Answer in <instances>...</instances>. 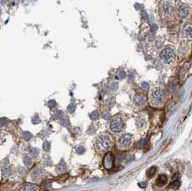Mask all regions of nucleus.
Returning a JSON list of instances; mask_svg holds the SVG:
<instances>
[{"mask_svg": "<svg viewBox=\"0 0 192 191\" xmlns=\"http://www.w3.org/2000/svg\"><path fill=\"white\" fill-rule=\"evenodd\" d=\"M83 152H84V148L82 147H78V149H77V152L79 154H81V153H83Z\"/></svg>", "mask_w": 192, "mask_h": 191, "instance_id": "23", "label": "nucleus"}, {"mask_svg": "<svg viewBox=\"0 0 192 191\" xmlns=\"http://www.w3.org/2000/svg\"><path fill=\"white\" fill-rule=\"evenodd\" d=\"M156 172V168H155V167H152V168H150L148 170V172H147V175H148V177H152L155 175Z\"/></svg>", "mask_w": 192, "mask_h": 191, "instance_id": "15", "label": "nucleus"}, {"mask_svg": "<svg viewBox=\"0 0 192 191\" xmlns=\"http://www.w3.org/2000/svg\"><path fill=\"white\" fill-rule=\"evenodd\" d=\"M164 93L160 88H155L150 93V104L152 106H158L164 102Z\"/></svg>", "mask_w": 192, "mask_h": 191, "instance_id": "2", "label": "nucleus"}, {"mask_svg": "<svg viewBox=\"0 0 192 191\" xmlns=\"http://www.w3.org/2000/svg\"><path fill=\"white\" fill-rule=\"evenodd\" d=\"M102 116H103V117L104 118V119H108V118L110 116L109 112H104V114H103Z\"/></svg>", "mask_w": 192, "mask_h": 191, "instance_id": "22", "label": "nucleus"}, {"mask_svg": "<svg viewBox=\"0 0 192 191\" xmlns=\"http://www.w3.org/2000/svg\"><path fill=\"white\" fill-rule=\"evenodd\" d=\"M136 124L139 130H142L146 126V122H145V120L143 118L140 117L136 120Z\"/></svg>", "mask_w": 192, "mask_h": 191, "instance_id": "13", "label": "nucleus"}, {"mask_svg": "<svg viewBox=\"0 0 192 191\" xmlns=\"http://www.w3.org/2000/svg\"><path fill=\"white\" fill-rule=\"evenodd\" d=\"M113 162H114V158H113L112 154L111 152H108L107 154H106L104 160H103L104 167L108 170L111 169L113 167Z\"/></svg>", "mask_w": 192, "mask_h": 191, "instance_id": "8", "label": "nucleus"}, {"mask_svg": "<svg viewBox=\"0 0 192 191\" xmlns=\"http://www.w3.org/2000/svg\"><path fill=\"white\" fill-rule=\"evenodd\" d=\"M75 108H76L75 105L72 104H70L68 106V110L70 112H73V111L75 110Z\"/></svg>", "mask_w": 192, "mask_h": 191, "instance_id": "20", "label": "nucleus"}, {"mask_svg": "<svg viewBox=\"0 0 192 191\" xmlns=\"http://www.w3.org/2000/svg\"><path fill=\"white\" fill-rule=\"evenodd\" d=\"M133 140V136L130 134H125L121 136L118 141L119 147L122 149H125L131 145Z\"/></svg>", "mask_w": 192, "mask_h": 191, "instance_id": "6", "label": "nucleus"}, {"mask_svg": "<svg viewBox=\"0 0 192 191\" xmlns=\"http://www.w3.org/2000/svg\"><path fill=\"white\" fill-rule=\"evenodd\" d=\"M112 139L108 134H102L97 138L96 141V148L99 152L108 151L112 147Z\"/></svg>", "mask_w": 192, "mask_h": 191, "instance_id": "1", "label": "nucleus"}, {"mask_svg": "<svg viewBox=\"0 0 192 191\" xmlns=\"http://www.w3.org/2000/svg\"><path fill=\"white\" fill-rule=\"evenodd\" d=\"M191 28H192L191 23L189 22V23H187L186 25H185L184 27H183V36H184L186 38L189 39V40L191 38V35H192Z\"/></svg>", "mask_w": 192, "mask_h": 191, "instance_id": "10", "label": "nucleus"}, {"mask_svg": "<svg viewBox=\"0 0 192 191\" xmlns=\"http://www.w3.org/2000/svg\"><path fill=\"white\" fill-rule=\"evenodd\" d=\"M178 15L182 19H185V18L188 17L190 15V9L189 7L186 5H183L180 6L177 11Z\"/></svg>", "mask_w": 192, "mask_h": 191, "instance_id": "7", "label": "nucleus"}, {"mask_svg": "<svg viewBox=\"0 0 192 191\" xmlns=\"http://www.w3.org/2000/svg\"><path fill=\"white\" fill-rule=\"evenodd\" d=\"M180 182H179V180H174L173 181L172 183L170 184V188H173V189H178V188L180 187Z\"/></svg>", "mask_w": 192, "mask_h": 191, "instance_id": "14", "label": "nucleus"}, {"mask_svg": "<svg viewBox=\"0 0 192 191\" xmlns=\"http://www.w3.org/2000/svg\"><path fill=\"white\" fill-rule=\"evenodd\" d=\"M117 88H118V83H114L111 84V90H112V91H116Z\"/></svg>", "mask_w": 192, "mask_h": 191, "instance_id": "18", "label": "nucleus"}, {"mask_svg": "<svg viewBox=\"0 0 192 191\" xmlns=\"http://www.w3.org/2000/svg\"><path fill=\"white\" fill-rule=\"evenodd\" d=\"M134 159H135V157H134V156H131L130 158L128 159V162H131L132 160H133Z\"/></svg>", "mask_w": 192, "mask_h": 191, "instance_id": "25", "label": "nucleus"}, {"mask_svg": "<svg viewBox=\"0 0 192 191\" xmlns=\"http://www.w3.org/2000/svg\"><path fill=\"white\" fill-rule=\"evenodd\" d=\"M20 191H38V188L32 184H26L22 187Z\"/></svg>", "mask_w": 192, "mask_h": 191, "instance_id": "12", "label": "nucleus"}, {"mask_svg": "<svg viewBox=\"0 0 192 191\" xmlns=\"http://www.w3.org/2000/svg\"><path fill=\"white\" fill-rule=\"evenodd\" d=\"M145 185H146V183H145V182H142V183L140 184V186L142 187V188H144V187H145Z\"/></svg>", "mask_w": 192, "mask_h": 191, "instance_id": "26", "label": "nucleus"}, {"mask_svg": "<svg viewBox=\"0 0 192 191\" xmlns=\"http://www.w3.org/2000/svg\"><path fill=\"white\" fill-rule=\"evenodd\" d=\"M134 103H135V106H138V107H142L145 106V103H146V99H145V96L142 94H137L135 96V99H134Z\"/></svg>", "mask_w": 192, "mask_h": 191, "instance_id": "9", "label": "nucleus"}, {"mask_svg": "<svg viewBox=\"0 0 192 191\" xmlns=\"http://www.w3.org/2000/svg\"><path fill=\"white\" fill-rule=\"evenodd\" d=\"M174 6L171 1L169 0H165L163 1L160 5V14L163 17H169L170 16L173 12Z\"/></svg>", "mask_w": 192, "mask_h": 191, "instance_id": "5", "label": "nucleus"}, {"mask_svg": "<svg viewBox=\"0 0 192 191\" xmlns=\"http://www.w3.org/2000/svg\"><path fill=\"white\" fill-rule=\"evenodd\" d=\"M148 144V140L145 139V140H142L138 144V147L140 149H142L145 147Z\"/></svg>", "mask_w": 192, "mask_h": 191, "instance_id": "16", "label": "nucleus"}, {"mask_svg": "<svg viewBox=\"0 0 192 191\" xmlns=\"http://www.w3.org/2000/svg\"><path fill=\"white\" fill-rule=\"evenodd\" d=\"M160 58L163 63L166 64H172L176 59V54L173 50L171 48H166L162 50L160 53Z\"/></svg>", "mask_w": 192, "mask_h": 191, "instance_id": "3", "label": "nucleus"}, {"mask_svg": "<svg viewBox=\"0 0 192 191\" xmlns=\"http://www.w3.org/2000/svg\"><path fill=\"white\" fill-rule=\"evenodd\" d=\"M125 158V154H119V155L117 157L116 160L117 161V162H122V161Z\"/></svg>", "mask_w": 192, "mask_h": 191, "instance_id": "17", "label": "nucleus"}, {"mask_svg": "<svg viewBox=\"0 0 192 191\" xmlns=\"http://www.w3.org/2000/svg\"><path fill=\"white\" fill-rule=\"evenodd\" d=\"M168 180V177L167 175H165V174H162L160 175L157 178V180H156V184H157L158 186H163L167 182Z\"/></svg>", "mask_w": 192, "mask_h": 191, "instance_id": "11", "label": "nucleus"}, {"mask_svg": "<svg viewBox=\"0 0 192 191\" xmlns=\"http://www.w3.org/2000/svg\"><path fill=\"white\" fill-rule=\"evenodd\" d=\"M120 77H121V78H125V73H120Z\"/></svg>", "mask_w": 192, "mask_h": 191, "instance_id": "27", "label": "nucleus"}, {"mask_svg": "<svg viewBox=\"0 0 192 191\" xmlns=\"http://www.w3.org/2000/svg\"><path fill=\"white\" fill-rule=\"evenodd\" d=\"M142 88H143V89L148 90L150 88V85H149V84L148 83L145 82V83H143L142 84Z\"/></svg>", "mask_w": 192, "mask_h": 191, "instance_id": "21", "label": "nucleus"}, {"mask_svg": "<svg viewBox=\"0 0 192 191\" xmlns=\"http://www.w3.org/2000/svg\"><path fill=\"white\" fill-rule=\"evenodd\" d=\"M125 127V122L120 117H114L111 120L109 128L114 132H119Z\"/></svg>", "mask_w": 192, "mask_h": 191, "instance_id": "4", "label": "nucleus"}, {"mask_svg": "<svg viewBox=\"0 0 192 191\" xmlns=\"http://www.w3.org/2000/svg\"><path fill=\"white\" fill-rule=\"evenodd\" d=\"M98 116H99L98 113H97V112H93V113L91 114V119H97V118H98Z\"/></svg>", "mask_w": 192, "mask_h": 191, "instance_id": "19", "label": "nucleus"}, {"mask_svg": "<svg viewBox=\"0 0 192 191\" xmlns=\"http://www.w3.org/2000/svg\"><path fill=\"white\" fill-rule=\"evenodd\" d=\"M49 148H50V146H49V144L48 142L45 143V146H44V149L46 150H48Z\"/></svg>", "mask_w": 192, "mask_h": 191, "instance_id": "24", "label": "nucleus"}]
</instances>
